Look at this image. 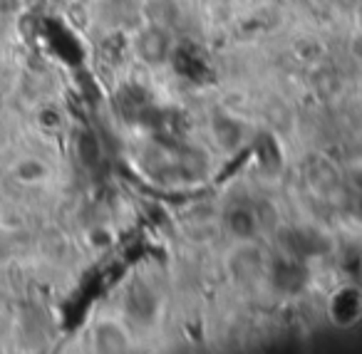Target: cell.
Listing matches in <instances>:
<instances>
[{
  "instance_id": "1",
  "label": "cell",
  "mask_w": 362,
  "mask_h": 354,
  "mask_svg": "<svg viewBox=\"0 0 362 354\" xmlns=\"http://www.w3.org/2000/svg\"><path fill=\"white\" fill-rule=\"evenodd\" d=\"M50 169L42 159H35V156H23L13 164L11 169V176L23 186H35V184H42L47 179Z\"/></svg>"
}]
</instances>
